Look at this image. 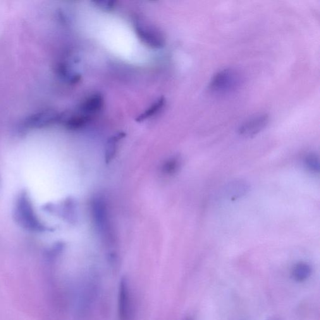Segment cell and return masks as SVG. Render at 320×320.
<instances>
[{"instance_id": "1", "label": "cell", "mask_w": 320, "mask_h": 320, "mask_svg": "<svg viewBox=\"0 0 320 320\" xmlns=\"http://www.w3.org/2000/svg\"><path fill=\"white\" fill-rule=\"evenodd\" d=\"M242 82V75L238 70L231 68H224L212 78L209 90L215 94H227L237 90Z\"/></svg>"}, {"instance_id": "2", "label": "cell", "mask_w": 320, "mask_h": 320, "mask_svg": "<svg viewBox=\"0 0 320 320\" xmlns=\"http://www.w3.org/2000/svg\"><path fill=\"white\" fill-rule=\"evenodd\" d=\"M134 28L138 37L147 46L154 49H161L165 45V38L156 26L137 18L134 20Z\"/></svg>"}, {"instance_id": "3", "label": "cell", "mask_w": 320, "mask_h": 320, "mask_svg": "<svg viewBox=\"0 0 320 320\" xmlns=\"http://www.w3.org/2000/svg\"><path fill=\"white\" fill-rule=\"evenodd\" d=\"M118 320H133V306L130 285L127 279L119 282L118 297Z\"/></svg>"}, {"instance_id": "4", "label": "cell", "mask_w": 320, "mask_h": 320, "mask_svg": "<svg viewBox=\"0 0 320 320\" xmlns=\"http://www.w3.org/2000/svg\"><path fill=\"white\" fill-rule=\"evenodd\" d=\"M269 117L268 114L260 113L250 117L238 128L239 135L243 137H255L268 125Z\"/></svg>"}, {"instance_id": "5", "label": "cell", "mask_w": 320, "mask_h": 320, "mask_svg": "<svg viewBox=\"0 0 320 320\" xmlns=\"http://www.w3.org/2000/svg\"><path fill=\"white\" fill-rule=\"evenodd\" d=\"M61 114L53 110H43L31 114L25 119L24 125L28 128H40L60 121Z\"/></svg>"}, {"instance_id": "6", "label": "cell", "mask_w": 320, "mask_h": 320, "mask_svg": "<svg viewBox=\"0 0 320 320\" xmlns=\"http://www.w3.org/2000/svg\"><path fill=\"white\" fill-rule=\"evenodd\" d=\"M104 105V98L99 93H93L83 101L79 107L78 111L85 116L92 118L99 113Z\"/></svg>"}, {"instance_id": "7", "label": "cell", "mask_w": 320, "mask_h": 320, "mask_svg": "<svg viewBox=\"0 0 320 320\" xmlns=\"http://www.w3.org/2000/svg\"><path fill=\"white\" fill-rule=\"evenodd\" d=\"M249 190V185L245 181L238 180L231 181L225 187L224 193L231 201L244 197Z\"/></svg>"}, {"instance_id": "8", "label": "cell", "mask_w": 320, "mask_h": 320, "mask_svg": "<svg viewBox=\"0 0 320 320\" xmlns=\"http://www.w3.org/2000/svg\"><path fill=\"white\" fill-rule=\"evenodd\" d=\"M312 269L307 263L301 262L295 265L292 269V277L297 282H303L311 276Z\"/></svg>"}, {"instance_id": "9", "label": "cell", "mask_w": 320, "mask_h": 320, "mask_svg": "<svg viewBox=\"0 0 320 320\" xmlns=\"http://www.w3.org/2000/svg\"><path fill=\"white\" fill-rule=\"evenodd\" d=\"M56 73L62 80L70 84L77 83L81 78L80 75L69 67L67 64L63 63L57 66Z\"/></svg>"}, {"instance_id": "10", "label": "cell", "mask_w": 320, "mask_h": 320, "mask_svg": "<svg viewBox=\"0 0 320 320\" xmlns=\"http://www.w3.org/2000/svg\"><path fill=\"white\" fill-rule=\"evenodd\" d=\"M166 105V100L163 97H160L149 108L146 110L144 113L141 114L137 118L138 122L146 120V119L152 118V117L157 115L160 111L164 108Z\"/></svg>"}, {"instance_id": "11", "label": "cell", "mask_w": 320, "mask_h": 320, "mask_svg": "<svg viewBox=\"0 0 320 320\" xmlns=\"http://www.w3.org/2000/svg\"><path fill=\"white\" fill-rule=\"evenodd\" d=\"M304 164L306 168L313 173H319L320 159L319 155L315 153H310L306 155L304 159Z\"/></svg>"}, {"instance_id": "12", "label": "cell", "mask_w": 320, "mask_h": 320, "mask_svg": "<svg viewBox=\"0 0 320 320\" xmlns=\"http://www.w3.org/2000/svg\"><path fill=\"white\" fill-rule=\"evenodd\" d=\"M123 137V133H118V134L112 137L110 139L108 140L107 145L106 154L107 159H110L113 157L114 153H115L116 151L117 143H118L119 140H121Z\"/></svg>"}, {"instance_id": "13", "label": "cell", "mask_w": 320, "mask_h": 320, "mask_svg": "<svg viewBox=\"0 0 320 320\" xmlns=\"http://www.w3.org/2000/svg\"><path fill=\"white\" fill-rule=\"evenodd\" d=\"M180 166V160L177 159V158H175V159L169 160V161L166 164L165 170L168 173H174V172L177 171Z\"/></svg>"}, {"instance_id": "14", "label": "cell", "mask_w": 320, "mask_h": 320, "mask_svg": "<svg viewBox=\"0 0 320 320\" xmlns=\"http://www.w3.org/2000/svg\"><path fill=\"white\" fill-rule=\"evenodd\" d=\"M93 3L96 4L99 8L103 9H106V10H110L113 9L115 6L116 1H104V0H100V1H93Z\"/></svg>"}, {"instance_id": "15", "label": "cell", "mask_w": 320, "mask_h": 320, "mask_svg": "<svg viewBox=\"0 0 320 320\" xmlns=\"http://www.w3.org/2000/svg\"><path fill=\"white\" fill-rule=\"evenodd\" d=\"M192 320L189 319V320Z\"/></svg>"}]
</instances>
